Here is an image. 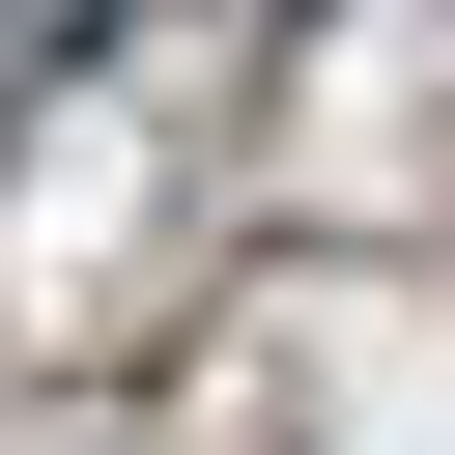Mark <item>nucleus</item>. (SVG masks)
I'll list each match as a JSON object with an SVG mask.
<instances>
[{"instance_id": "nucleus-1", "label": "nucleus", "mask_w": 455, "mask_h": 455, "mask_svg": "<svg viewBox=\"0 0 455 455\" xmlns=\"http://www.w3.org/2000/svg\"><path fill=\"white\" fill-rule=\"evenodd\" d=\"M142 0H0V85H57V57H114Z\"/></svg>"}]
</instances>
